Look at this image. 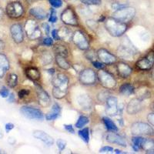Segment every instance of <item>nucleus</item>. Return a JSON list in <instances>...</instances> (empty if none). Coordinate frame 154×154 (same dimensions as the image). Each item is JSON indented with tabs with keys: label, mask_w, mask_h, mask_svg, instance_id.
I'll list each match as a JSON object with an SVG mask.
<instances>
[{
	"label": "nucleus",
	"mask_w": 154,
	"mask_h": 154,
	"mask_svg": "<svg viewBox=\"0 0 154 154\" xmlns=\"http://www.w3.org/2000/svg\"><path fill=\"white\" fill-rule=\"evenodd\" d=\"M53 95L56 99L60 100L66 95L69 89V79L66 75L58 73L53 79Z\"/></svg>",
	"instance_id": "obj_1"
},
{
	"label": "nucleus",
	"mask_w": 154,
	"mask_h": 154,
	"mask_svg": "<svg viewBox=\"0 0 154 154\" xmlns=\"http://www.w3.org/2000/svg\"><path fill=\"white\" fill-rule=\"evenodd\" d=\"M106 29L111 35L114 37H119L123 35L127 29L126 23L119 22L113 18H109L106 20Z\"/></svg>",
	"instance_id": "obj_2"
},
{
	"label": "nucleus",
	"mask_w": 154,
	"mask_h": 154,
	"mask_svg": "<svg viewBox=\"0 0 154 154\" xmlns=\"http://www.w3.org/2000/svg\"><path fill=\"white\" fill-rule=\"evenodd\" d=\"M136 15V9L133 7L125 6L118 9L112 14V18L122 23H129L134 18Z\"/></svg>",
	"instance_id": "obj_3"
},
{
	"label": "nucleus",
	"mask_w": 154,
	"mask_h": 154,
	"mask_svg": "<svg viewBox=\"0 0 154 154\" xmlns=\"http://www.w3.org/2000/svg\"><path fill=\"white\" fill-rule=\"evenodd\" d=\"M97 78L100 81V84L106 89H112L116 86V80L113 75L105 70L100 69Z\"/></svg>",
	"instance_id": "obj_4"
},
{
	"label": "nucleus",
	"mask_w": 154,
	"mask_h": 154,
	"mask_svg": "<svg viewBox=\"0 0 154 154\" xmlns=\"http://www.w3.org/2000/svg\"><path fill=\"white\" fill-rule=\"evenodd\" d=\"M25 32L27 37L31 40H36L42 35V32L37 23L32 19H29L25 24Z\"/></svg>",
	"instance_id": "obj_5"
},
{
	"label": "nucleus",
	"mask_w": 154,
	"mask_h": 154,
	"mask_svg": "<svg viewBox=\"0 0 154 154\" xmlns=\"http://www.w3.org/2000/svg\"><path fill=\"white\" fill-rule=\"evenodd\" d=\"M131 133L135 136H152L154 134V130L149 124L143 122H136L131 126Z\"/></svg>",
	"instance_id": "obj_6"
},
{
	"label": "nucleus",
	"mask_w": 154,
	"mask_h": 154,
	"mask_svg": "<svg viewBox=\"0 0 154 154\" xmlns=\"http://www.w3.org/2000/svg\"><path fill=\"white\" fill-rule=\"evenodd\" d=\"M5 10H6L8 16L12 19H18V18L21 17L24 12L23 5L19 2H9L6 5Z\"/></svg>",
	"instance_id": "obj_7"
},
{
	"label": "nucleus",
	"mask_w": 154,
	"mask_h": 154,
	"mask_svg": "<svg viewBox=\"0 0 154 154\" xmlns=\"http://www.w3.org/2000/svg\"><path fill=\"white\" fill-rule=\"evenodd\" d=\"M20 112L25 117L29 119H36V120H42L44 119L43 113L42 111L35 107L23 106L20 109Z\"/></svg>",
	"instance_id": "obj_8"
},
{
	"label": "nucleus",
	"mask_w": 154,
	"mask_h": 154,
	"mask_svg": "<svg viewBox=\"0 0 154 154\" xmlns=\"http://www.w3.org/2000/svg\"><path fill=\"white\" fill-rule=\"evenodd\" d=\"M154 65V52H149L145 57L139 60L136 63V66L137 69L143 71H146L152 69Z\"/></svg>",
	"instance_id": "obj_9"
},
{
	"label": "nucleus",
	"mask_w": 154,
	"mask_h": 154,
	"mask_svg": "<svg viewBox=\"0 0 154 154\" xmlns=\"http://www.w3.org/2000/svg\"><path fill=\"white\" fill-rule=\"evenodd\" d=\"M97 76L96 72L91 69H86L82 70L79 75V81L83 85L95 84Z\"/></svg>",
	"instance_id": "obj_10"
},
{
	"label": "nucleus",
	"mask_w": 154,
	"mask_h": 154,
	"mask_svg": "<svg viewBox=\"0 0 154 154\" xmlns=\"http://www.w3.org/2000/svg\"><path fill=\"white\" fill-rule=\"evenodd\" d=\"M72 40L75 46L79 49L86 50L89 49V41H88L86 35L82 31H76L72 35Z\"/></svg>",
	"instance_id": "obj_11"
},
{
	"label": "nucleus",
	"mask_w": 154,
	"mask_h": 154,
	"mask_svg": "<svg viewBox=\"0 0 154 154\" xmlns=\"http://www.w3.org/2000/svg\"><path fill=\"white\" fill-rule=\"evenodd\" d=\"M61 19L63 23L69 26H78L76 15L73 9H72L71 8H68L62 12Z\"/></svg>",
	"instance_id": "obj_12"
},
{
	"label": "nucleus",
	"mask_w": 154,
	"mask_h": 154,
	"mask_svg": "<svg viewBox=\"0 0 154 154\" xmlns=\"http://www.w3.org/2000/svg\"><path fill=\"white\" fill-rule=\"evenodd\" d=\"M97 56L106 65H111L116 62V57L108 50L105 49H100L97 52Z\"/></svg>",
	"instance_id": "obj_13"
},
{
	"label": "nucleus",
	"mask_w": 154,
	"mask_h": 154,
	"mask_svg": "<svg viewBox=\"0 0 154 154\" xmlns=\"http://www.w3.org/2000/svg\"><path fill=\"white\" fill-rule=\"evenodd\" d=\"M106 102V113L108 116H110L116 115L119 112L117 99L114 96H109Z\"/></svg>",
	"instance_id": "obj_14"
},
{
	"label": "nucleus",
	"mask_w": 154,
	"mask_h": 154,
	"mask_svg": "<svg viewBox=\"0 0 154 154\" xmlns=\"http://www.w3.org/2000/svg\"><path fill=\"white\" fill-rule=\"evenodd\" d=\"M10 32L12 39L16 43H21L24 40V32L19 24L12 25L10 28Z\"/></svg>",
	"instance_id": "obj_15"
},
{
	"label": "nucleus",
	"mask_w": 154,
	"mask_h": 154,
	"mask_svg": "<svg viewBox=\"0 0 154 154\" xmlns=\"http://www.w3.org/2000/svg\"><path fill=\"white\" fill-rule=\"evenodd\" d=\"M36 93L38 104L42 107L49 106L51 103V100L49 94L39 86H37Z\"/></svg>",
	"instance_id": "obj_16"
},
{
	"label": "nucleus",
	"mask_w": 154,
	"mask_h": 154,
	"mask_svg": "<svg viewBox=\"0 0 154 154\" xmlns=\"http://www.w3.org/2000/svg\"><path fill=\"white\" fill-rule=\"evenodd\" d=\"M142 100L140 98H134L130 100L128 103L126 111L130 115H134L140 112L142 109Z\"/></svg>",
	"instance_id": "obj_17"
},
{
	"label": "nucleus",
	"mask_w": 154,
	"mask_h": 154,
	"mask_svg": "<svg viewBox=\"0 0 154 154\" xmlns=\"http://www.w3.org/2000/svg\"><path fill=\"white\" fill-rule=\"evenodd\" d=\"M106 140L107 142L110 143L116 144V145L126 147L127 146L125 138H123L120 135L112 131H111V133H109L106 135Z\"/></svg>",
	"instance_id": "obj_18"
},
{
	"label": "nucleus",
	"mask_w": 154,
	"mask_h": 154,
	"mask_svg": "<svg viewBox=\"0 0 154 154\" xmlns=\"http://www.w3.org/2000/svg\"><path fill=\"white\" fill-rule=\"evenodd\" d=\"M32 135H33V137L35 139L41 140L47 146H51L54 143V140H53V137L46 133H45V132L41 131V130H35V131L33 132Z\"/></svg>",
	"instance_id": "obj_19"
},
{
	"label": "nucleus",
	"mask_w": 154,
	"mask_h": 154,
	"mask_svg": "<svg viewBox=\"0 0 154 154\" xmlns=\"http://www.w3.org/2000/svg\"><path fill=\"white\" fill-rule=\"evenodd\" d=\"M119 55L120 57L126 59V60H130L133 57V55L135 53V49L131 45H127L124 44L119 46Z\"/></svg>",
	"instance_id": "obj_20"
},
{
	"label": "nucleus",
	"mask_w": 154,
	"mask_h": 154,
	"mask_svg": "<svg viewBox=\"0 0 154 154\" xmlns=\"http://www.w3.org/2000/svg\"><path fill=\"white\" fill-rule=\"evenodd\" d=\"M77 102L81 108L84 110H89L93 107V101L89 95L82 94L78 96Z\"/></svg>",
	"instance_id": "obj_21"
},
{
	"label": "nucleus",
	"mask_w": 154,
	"mask_h": 154,
	"mask_svg": "<svg viewBox=\"0 0 154 154\" xmlns=\"http://www.w3.org/2000/svg\"><path fill=\"white\" fill-rule=\"evenodd\" d=\"M132 69L131 67L129 65L126 64L124 63H118L117 65V72L118 75L123 79H126L127 77L130 76L132 73Z\"/></svg>",
	"instance_id": "obj_22"
},
{
	"label": "nucleus",
	"mask_w": 154,
	"mask_h": 154,
	"mask_svg": "<svg viewBox=\"0 0 154 154\" xmlns=\"http://www.w3.org/2000/svg\"><path fill=\"white\" fill-rule=\"evenodd\" d=\"M9 69V62L7 57L2 53H0V78L5 75Z\"/></svg>",
	"instance_id": "obj_23"
},
{
	"label": "nucleus",
	"mask_w": 154,
	"mask_h": 154,
	"mask_svg": "<svg viewBox=\"0 0 154 154\" xmlns=\"http://www.w3.org/2000/svg\"><path fill=\"white\" fill-rule=\"evenodd\" d=\"M60 112H61V108H60V105L57 103H55L52 107V109H51L50 112L46 114V120L51 121L57 119L59 117V116L60 115Z\"/></svg>",
	"instance_id": "obj_24"
},
{
	"label": "nucleus",
	"mask_w": 154,
	"mask_h": 154,
	"mask_svg": "<svg viewBox=\"0 0 154 154\" xmlns=\"http://www.w3.org/2000/svg\"><path fill=\"white\" fill-rule=\"evenodd\" d=\"M30 15L34 16L38 19H44L47 16V13L42 8L40 7H34L32 8L29 10Z\"/></svg>",
	"instance_id": "obj_25"
},
{
	"label": "nucleus",
	"mask_w": 154,
	"mask_h": 154,
	"mask_svg": "<svg viewBox=\"0 0 154 154\" xmlns=\"http://www.w3.org/2000/svg\"><path fill=\"white\" fill-rule=\"evenodd\" d=\"M26 75L29 79L32 81H36L40 77V72L38 69L35 67H29L26 69Z\"/></svg>",
	"instance_id": "obj_26"
},
{
	"label": "nucleus",
	"mask_w": 154,
	"mask_h": 154,
	"mask_svg": "<svg viewBox=\"0 0 154 154\" xmlns=\"http://www.w3.org/2000/svg\"><path fill=\"white\" fill-rule=\"evenodd\" d=\"M66 57H64L63 56L56 55V62L57 63L58 66L60 67L63 69L68 70L70 68V64L66 59Z\"/></svg>",
	"instance_id": "obj_27"
},
{
	"label": "nucleus",
	"mask_w": 154,
	"mask_h": 154,
	"mask_svg": "<svg viewBox=\"0 0 154 154\" xmlns=\"http://www.w3.org/2000/svg\"><path fill=\"white\" fill-rule=\"evenodd\" d=\"M53 52L56 53V55H60V56H63L64 57H67L68 56V49L65 46L61 45V44H56L53 46Z\"/></svg>",
	"instance_id": "obj_28"
},
{
	"label": "nucleus",
	"mask_w": 154,
	"mask_h": 154,
	"mask_svg": "<svg viewBox=\"0 0 154 154\" xmlns=\"http://www.w3.org/2000/svg\"><path fill=\"white\" fill-rule=\"evenodd\" d=\"M134 87L130 83H124L119 88V92L125 96H130L134 93Z\"/></svg>",
	"instance_id": "obj_29"
},
{
	"label": "nucleus",
	"mask_w": 154,
	"mask_h": 154,
	"mask_svg": "<svg viewBox=\"0 0 154 154\" xmlns=\"http://www.w3.org/2000/svg\"><path fill=\"white\" fill-rule=\"evenodd\" d=\"M145 139L143 137H140V136H136V137H133L132 139V142H133V149H134L135 152L139 151L140 148H142V144L143 143Z\"/></svg>",
	"instance_id": "obj_30"
},
{
	"label": "nucleus",
	"mask_w": 154,
	"mask_h": 154,
	"mask_svg": "<svg viewBox=\"0 0 154 154\" xmlns=\"http://www.w3.org/2000/svg\"><path fill=\"white\" fill-rule=\"evenodd\" d=\"M142 148L147 153H154V141L150 140H144Z\"/></svg>",
	"instance_id": "obj_31"
},
{
	"label": "nucleus",
	"mask_w": 154,
	"mask_h": 154,
	"mask_svg": "<svg viewBox=\"0 0 154 154\" xmlns=\"http://www.w3.org/2000/svg\"><path fill=\"white\" fill-rule=\"evenodd\" d=\"M40 60L44 66L49 65L53 62V56L48 51H43L40 56Z\"/></svg>",
	"instance_id": "obj_32"
},
{
	"label": "nucleus",
	"mask_w": 154,
	"mask_h": 154,
	"mask_svg": "<svg viewBox=\"0 0 154 154\" xmlns=\"http://www.w3.org/2000/svg\"><path fill=\"white\" fill-rule=\"evenodd\" d=\"M103 123L107 130L112 132L118 131L117 126L114 123V122L112 119H110L109 117H103Z\"/></svg>",
	"instance_id": "obj_33"
},
{
	"label": "nucleus",
	"mask_w": 154,
	"mask_h": 154,
	"mask_svg": "<svg viewBox=\"0 0 154 154\" xmlns=\"http://www.w3.org/2000/svg\"><path fill=\"white\" fill-rule=\"evenodd\" d=\"M18 83V76L16 74L11 73L9 74L7 78V84L9 87L14 88L17 86Z\"/></svg>",
	"instance_id": "obj_34"
},
{
	"label": "nucleus",
	"mask_w": 154,
	"mask_h": 154,
	"mask_svg": "<svg viewBox=\"0 0 154 154\" xmlns=\"http://www.w3.org/2000/svg\"><path fill=\"white\" fill-rule=\"evenodd\" d=\"M79 135L80 138L82 139L85 143H88L89 141V130L88 128H84L82 130H79Z\"/></svg>",
	"instance_id": "obj_35"
},
{
	"label": "nucleus",
	"mask_w": 154,
	"mask_h": 154,
	"mask_svg": "<svg viewBox=\"0 0 154 154\" xmlns=\"http://www.w3.org/2000/svg\"><path fill=\"white\" fill-rule=\"evenodd\" d=\"M88 123H89V119L84 116H81L75 123V127L80 129V128H82L83 126H86Z\"/></svg>",
	"instance_id": "obj_36"
},
{
	"label": "nucleus",
	"mask_w": 154,
	"mask_h": 154,
	"mask_svg": "<svg viewBox=\"0 0 154 154\" xmlns=\"http://www.w3.org/2000/svg\"><path fill=\"white\" fill-rule=\"evenodd\" d=\"M82 2L87 5H100L102 3V0H82Z\"/></svg>",
	"instance_id": "obj_37"
},
{
	"label": "nucleus",
	"mask_w": 154,
	"mask_h": 154,
	"mask_svg": "<svg viewBox=\"0 0 154 154\" xmlns=\"http://www.w3.org/2000/svg\"><path fill=\"white\" fill-rule=\"evenodd\" d=\"M56 145H57L60 151H63L65 149L66 146V141L62 140V139H59V140L56 141Z\"/></svg>",
	"instance_id": "obj_38"
},
{
	"label": "nucleus",
	"mask_w": 154,
	"mask_h": 154,
	"mask_svg": "<svg viewBox=\"0 0 154 154\" xmlns=\"http://www.w3.org/2000/svg\"><path fill=\"white\" fill-rule=\"evenodd\" d=\"M61 31L63 32V33H62V36L64 39H66V41L69 40V38H72V35H70L71 34V32L69 31V29H61Z\"/></svg>",
	"instance_id": "obj_39"
},
{
	"label": "nucleus",
	"mask_w": 154,
	"mask_h": 154,
	"mask_svg": "<svg viewBox=\"0 0 154 154\" xmlns=\"http://www.w3.org/2000/svg\"><path fill=\"white\" fill-rule=\"evenodd\" d=\"M29 93L30 92L29 89H21L20 91H19V93H18V96H19V98L23 99V98H25L26 96H29Z\"/></svg>",
	"instance_id": "obj_40"
},
{
	"label": "nucleus",
	"mask_w": 154,
	"mask_h": 154,
	"mask_svg": "<svg viewBox=\"0 0 154 154\" xmlns=\"http://www.w3.org/2000/svg\"><path fill=\"white\" fill-rule=\"evenodd\" d=\"M49 20L51 23H56L57 21V16H56V12L55 11V9H51V13Z\"/></svg>",
	"instance_id": "obj_41"
},
{
	"label": "nucleus",
	"mask_w": 154,
	"mask_h": 154,
	"mask_svg": "<svg viewBox=\"0 0 154 154\" xmlns=\"http://www.w3.org/2000/svg\"><path fill=\"white\" fill-rule=\"evenodd\" d=\"M49 2L53 7L55 8H60L61 7L62 5H63V2L62 0H49Z\"/></svg>",
	"instance_id": "obj_42"
},
{
	"label": "nucleus",
	"mask_w": 154,
	"mask_h": 154,
	"mask_svg": "<svg viewBox=\"0 0 154 154\" xmlns=\"http://www.w3.org/2000/svg\"><path fill=\"white\" fill-rule=\"evenodd\" d=\"M9 89H8L6 87H5V86H3L2 89H0V96H2V97H3V98H6V97H8V96H9Z\"/></svg>",
	"instance_id": "obj_43"
},
{
	"label": "nucleus",
	"mask_w": 154,
	"mask_h": 154,
	"mask_svg": "<svg viewBox=\"0 0 154 154\" xmlns=\"http://www.w3.org/2000/svg\"><path fill=\"white\" fill-rule=\"evenodd\" d=\"M93 66L96 67V69H103L104 67H105V64L103 63H101V62L98 61H93Z\"/></svg>",
	"instance_id": "obj_44"
},
{
	"label": "nucleus",
	"mask_w": 154,
	"mask_h": 154,
	"mask_svg": "<svg viewBox=\"0 0 154 154\" xmlns=\"http://www.w3.org/2000/svg\"><path fill=\"white\" fill-rule=\"evenodd\" d=\"M109 97V96H108V93H106V91L102 92L101 93L99 94V100H100V101H106Z\"/></svg>",
	"instance_id": "obj_45"
},
{
	"label": "nucleus",
	"mask_w": 154,
	"mask_h": 154,
	"mask_svg": "<svg viewBox=\"0 0 154 154\" xmlns=\"http://www.w3.org/2000/svg\"><path fill=\"white\" fill-rule=\"evenodd\" d=\"M52 35H53V38H54L55 40H60L61 39V38H60V34H59V31L56 29H53V31H52Z\"/></svg>",
	"instance_id": "obj_46"
},
{
	"label": "nucleus",
	"mask_w": 154,
	"mask_h": 154,
	"mask_svg": "<svg viewBox=\"0 0 154 154\" xmlns=\"http://www.w3.org/2000/svg\"><path fill=\"white\" fill-rule=\"evenodd\" d=\"M113 151L112 147L110 146H104L100 149V152H112Z\"/></svg>",
	"instance_id": "obj_47"
},
{
	"label": "nucleus",
	"mask_w": 154,
	"mask_h": 154,
	"mask_svg": "<svg viewBox=\"0 0 154 154\" xmlns=\"http://www.w3.org/2000/svg\"><path fill=\"white\" fill-rule=\"evenodd\" d=\"M43 43L46 45V46H52L53 44V38H45L43 40Z\"/></svg>",
	"instance_id": "obj_48"
},
{
	"label": "nucleus",
	"mask_w": 154,
	"mask_h": 154,
	"mask_svg": "<svg viewBox=\"0 0 154 154\" xmlns=\"http://www.w3.org/2000/svg\"><path fill=\"white\" fill-rule=\"evenodd\" d=\"M125 6H126V5H125L124 4H119V3H114L113 5H112V9H115L116 11L118 10V9H121V8H123L125 7Z\"/></svg>",
	"instance_id": "obj_49"
},
{
	"label": "nucleus",
	"mask_w": 154,
	"mask_h": 154,
	"mask_svg": "<svg viewBox=\"0 0 154 154\" xmlns=\"http://www.w3.org/2000/svg\"><path fill=\"white\" fill-rule=\"evenodd\" d=\"M147 119L149 121V123H150L152 126H154V113L149 114L148 116H147Z\"/></svg>",
	"instance_id": "obj_50"
},
{
	"label": "nucleus",
	"mask_w": 154,
	"mask_h": 154,
	"mask_svg": "<svg viewBox=\"0 0 154 154\" xmlns=\"http://www.w3.org/2000/svg\"><path fill=\"white\" fill-rule=\"evenodd\" d=\"M64 127H65L66 130V131H68L69 133H72V134L75 133V131H74V129H73V126H72V125H64Z\"/></svg>",
	"instance_id": "obj_51"
},
{
	"label": "nucleus",
	"mask_w": 154,
	"mask_h": 154,
	"mask_svg": "<svg viewBox=\"0 0 154 154\" xmlns=\"http://www.w3.org/2000/svg\"><path fill=\"white\" fill-rule=\"evenodd\" d=\"M13 128H14V125L12 123H9L5 124V131H6V133H9V131L12 130Z\"/></svg>",
	"instance_id": "obj_52"
},
{
	"label": "nucleus",
	"mask_w": 154,
	"mask_h": 154,
	"mask_svg": "<svg viewBox=\"0 0 154 154\" xmlns=\"http://www.w3.org/2000/svg\"><path fill=\"white\" fill-rule=\"evenodd\" d=\"M43 26H44V29L46 30V34H47V35H49V30H50V29H49V25H48L47 23H44Z\"/></svg>",
	"instance_id": "obj_53"
},
{
	"label": "nucleus",
	"mask_w": 154,
	"mask_h": 154,
	"mask_svg": "<svg viewBox=\"0 0 154 154\" xmlns=\"http://www.w3.org/2000/svg\"><path fill=\"white\" fill-rule=\"evenodd\" d=\"M9 102H10V103H12V102H14L15 100V96H14V94L13 93H11L10 96H9Z\"/></svg>",
	"instance_id": "obj_54"
},
{
	"label": "nucleus",
	"mask_w": 154,
	"mask_h": 154,
	"mask_svg": "<svg viewBox=\"0 0 154 154\" xmlns=\"http://www.w3.org/2000/svg\"><path fill=\"white\" fill-rule=\"evenodd\" d=\"M2 17H3V11H2V8L0 7V20L2 19Z\"/></svg>",
	"instance_id": "obj_55"
},
{
	"label": "nucleus",
	"mask_w": 154,
	"mask_h": 154,
	"mask_svg": "<svg viewBox=\"0 0 154 154\" xmlns=\"http://www.w3.org/2000/svg\"><path fill=\"white\" fill-rule=\"evenodd\" d=\"M47 71L49 72V73H51V74H53L55 72L54 69H48Z\"/></svg>",
	"instance_id": "obj_56"
},
{
	"label": "nucleus",
	"mask_w": 154,
	"mask_h": 154,
	"mask_svg": "<svg viewBox=\"0 0 154 154\" xmlns=\"http://www.w3.org/2000/svg\"><path fill=\"white\" fill-rule=\"evenodd\" d=\"M4 48V43L1 39H0V49H2Z\"/></svg>",
	"instance_id": "obj_57"
},
{
	"label": "nucleus",
	"mask_w": 154,
	"mask_h": 154,
	"mask_svg": "<svg viewBox=\"0 0 154 154\" xmlns=\"http://www.w3.org/2000/svg\"><path fill=\"white\" fill-rule=\"evenodd\" d=\"M115 152H116V153H123V152H122V151L119 150V149H116Z\"/></svg>",
	"instance_id": "obj_58"
},
{
	"label": "nucleus",
	"mask_w": 154,
	"mask_h": 154,
	"mask_svg": "<svg viewBox=\"0 0 154 154\" xmlns=\"http://www.w3.org/2000/svg\"><path fill=\"white\" fill-rule=\"evenodd\" d=\"M151 109L154 112V103H152V105H151Z\"/></svg>",
	"instance_id": "obj_59"
},
{
	"label": "nucleus",
	"mask_w": 154,
	"mask_h": 154,
	"mask_svg": "<svg viewBox=\"0 0 154 154\" xmlns=\"http://www.w3.org/2000/svg\"><path fill=\"white\" fill-rule=\"evenodd\" d=\"M152 79L154 80V69H153V71L152 72Z\"/></svg>",
	"instance_id": "obj_60"
},
{
	"label": "nucleus",
	"mask_w": 154,
	"mask_h": 154,
	"mask_svg": "<svg viewBox=\"0 0 154 154\" xmlns=\"http://www.w3.org/2000/svg\"><path fill=\"white\" fill-rule=\"evenodd\" d=\"M2 137H3V135H2V131H1V130H0V138H2Z\"/></svg>",
	"instance_id": "obj_61"
},
{
	"label": "nucleus",
	"mask_w": 154,
	"mask_h": 154,
	"mask_svg": "<svg viewBox=\"0 0 154 154\" xmlns=\"http://www.w3.org/2000/svg\"><path fill=\"white\" fill-rule=\"evenodd\" d=\"M0 153H1V150H0Z\"/></svg>",
	"instance_id": "obj_62"
}]
</instances>
